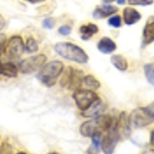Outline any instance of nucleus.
I'll use <instances>...</instances> for the list:
<instances>
[{
	"instance_id": "f257e3e1",
	"label": "nucleus",
	"mask_w": 154,
	"mask_h": 154,
	"mask_svg": "<svg viewBox=\"0 0 154 154\" xmlns=\"http://www.w3.org/2000/svg\"><path fill=\"white\" fill-rule=\"evenodd\" d=\"M114 119L110 115H101L96 116L88 121H85L80 126V134L83 137L91 138L94 134H98L104 131H108L114 125Z\"/></svg>"
},
{
	"instance_id": "f03ea898",
	"label": "nucleus",
	"mask_w": 154,
	"mask_h": 154,
	"mask_svg": "<svg viewBox=\"0 0 154 154\" xmlns=\"http://www.w3.org/2000/svg\"><path fill=\"white\" fill-rule=\"evenodd\" d=\"M56 53L64 59L79 64H85L88 61V56L81 48L71 42H59L54 45Z\"/></svg>"
},
{
	"instance_id": "7ed1b4c3",
	"label": "nucleus",
	"mask_w": 154,
	"mask_h": 154,
	"mask_svg": "<svg viewBox=\"0 0 154 154\" xmlns=\"http://www.w3.org/2000/svg\"><path fill=\"white\" fill-rule=\"evenodd\" d=\"M64 70V65L60 61H53L45 64L40 68L38 79L44 85L53 86L56 84L57 79Z\"/></svg>"
},
{
	"instance_id": "20e7f679",
	"label": "nucleus",
	"mask_w": 154,
	"mask_h": 154,
	"mask_svg": "<svg viewBox=\"0 0 154 154\" xmlns=\"http://www.w3.org/2000/svg\"><path fill=\"white\" fill-rule=\"evenodd\" d=\"M72 97L75 101L76 106L82 112L88 110L96 101L100 99L95 91H91V89H76Z\"/></svg>"
},
{
	"instance_id": "39448f33",
	"label": "nucleus",
	"mask_w": 154,
	"mask_h": 154,
	"mask_svg": "<svg viewBox=\"0 0 154 154\" xmlns=\"http://www.w3.org/2000/svg\"><path fill=\"white\" fill-rule=\"evenodd\" d=\"M83 81V72L76 70L71 67L66 69L65 74L61 80V84L63 88H66L71 91H76L82 84Z\"/></svg>"
},
{
	"instance_id": "423d86ee",
	"label": "nucleus",
	"mask_w": 154,
	"mask_h": 154,
	"mask_svg": "<svg viewBox=\"0 0 154 154\" xmlns=\"http://www.w3.org/2000/svg\"><path fill=\"white\" fill-rule=\"evenodd\" d=\"M25 51V44L21 36H12L4 44L3 51L11 60L18 59Z\"/></svg>"
},
{
	"instance_id": "0eeeda50",
	"label": "nucleus",
	"mask_w": 154,
	"mask_h": 154,
	"mask_svg": "<svg viewBox=\"0 0 154 154\" xmlns=\"http://www.w3.org/2000/svg\"><path fill=\"white\" fill-rule=\"evenodd\" d=\"M128 121L131 128L133 126L135 128H141L154 122V118L149 115L145 108H138L128 116Z\"/></svg>"
},
{
	"instance_id": "6e6552de",
	"label": "nucleus",
	"mask_w": 154,
	"mask_h": 154,
	"mask_svg": "<svg viewBox=\"0 0 154 154\" xmlns=\"http://www.w3.org/2000/svg\"><path fill=\"white\" fill-rule=\"evenodd\" d=\"M46 61V57L44 54H38V56L30 57L28 59H25L20 63L19 68L22 73L31 74L37 71L44 65Z\"/></svg>"
},
{
	"instance_id": "1a4fd4ad",
	"label": "nucleus",
	"mask_w": 154,
	"mask_h": 154,
	"mask_svg": "<svg viewBox=\"0 0 154 154\" xmlns=\"http://www.w3.org/2000/svg\"><path fill=\"white\" fill-rule=\"evenodd\" d=\"M119 139H120V135L117 130V125L116 122H114L112 128L107 131V136L103 139V142H102V149L104 153L113 154Z\"/></svg>"
},
{
	"instance_id": "9d476101",
	"label": "nucleus",
	"mask_w": 154,
	"mask_h": 154,
	"mask_svg": "<svg viewBox=\"0 0 154 154\" xmlns=\"http://www.w3.org/2000/svg\"><path fill=\"white\" fill-rule=\"evenodd\" d=\"M117 125V130L119 131V135L123 137H128L131 134V125L128 121V116L126 115L125 112H121L119 116L118 121L116 122Z\"/></svg>"
},
{
	"instance_id": "9b49d317",
	"label": "nucleus",
	"mask_w": 154,
	"mask_h": 154,
	"mask_svg": "<svg viewBox=\"0 0 154 154\" xmlns=\"http://www.w3.org/2000/svg\"><path fill=\"white\" fill-rule=\"evenodd\" d=\"M105 109H106V105L99 99L98 101H96L93 105L89 107L88 110L83 111L82 116H84V117H96V116L101 115Z\"/></svg>"
},
{
	"instance_id": "f8f14e48",
	"label": "nucleus",
	"mask_w": 154,
	"mask_h": 154,
	"mask_svg": "<svg viewBox=\"0 0 154 154\" xmlns=\"http://www.w3.org/2000/svg\"><path fill=\"white\" fill-rule=\"evenodd\" d=\"M154 41V17H150L143 31V43L149 44Z\"/></svg>"
},
{
	"instance_id": "ddd939ff",
	"label": "nucleus",
	"mask_w": 154,
	"mask_h": 154,
	"mask_svg": "<svg viewBox=\"0 0 154 154\" xmlns=\"http://www.w3.org/2000/svg\"><path fill=\"white\" fill-rule=\"evenodd\" d=\"M98 49L103 54H111L116 49V44L109 37H103L98 43Z\"/></svg>"
},
{
	"instance_id": "4468645a",
	"label": "nucleus",
	"mask_w": 154,
	"mask_h": 154,
	"mask_svg": "<svg viewBox=\"0 0 154 154\" xmlns=\"http://www.w3.org/2000/svg\"><path fill=\"white\" fill-rule=\"evenodd\" d=\"M140 20H141V14L136 9L131 8V7L125 8V11H123V21H125V23L126 25L131 26V25L137 23Z\"/></svg>"
},
{
	"instance_id": "2eb2a0df",
	"label": "nucleus",
	"mask_w": 154,
	"mask_h": 154,
	"mask_svg": "<svg viewBox=\"0 0 154 154\" xmlns=\"http://www.w3.org/2000/svg\"><path fill=\"white\" fill-rule=\"evenodd\" d=\"M117 11V8L111 5H103V6H99L95 9V11L93 12V17L95 19H103L106 18L108 16L115 14Z\"/></svg>"
},
{
	"instance_id": "dca6fc26",
	"label": "nucleus",
	"mask_w": 154,
	"mask_h": 154,
	"mask_svg": "<svg viewBox=\"0 0 154 154\" xmlns=\"http://www.w3.org/2000/svg\"><path fill=\"white\" fill-rule=\"evenodd\" d=\"M99 31L98 26L95 24H86V25H82L79 29V32H80V37L82 38V40H88L89 38H91L97 32Z\"/></svg>"
},
{
	"instance_id": "f3484780",
	"label": "nucleus",
	"mask_w": 154,
	"mask_h": 154,
	"mask_svg": "<svg viewBox=\"0 0 154 154\" xmlns=\"http://www.w3.org/2000/svg\"><path fill=\"white\" fill-rule=\"evenodd\" d=\"M91 146L89 147V149L88 150V153L89 154H97L101 151L102 148V142H103V134L102 133H98V134H94L93 136L91 137Z\"/></svg>"
},
{
	"instance_id": "a211bd4d",
	"label": "nucleus",
	"mask_w": 154,
	"mask_h": 154,
	"mask_svg": "<svg viewBox=\"0 0 154 154\" xmlns=\"http://www.w3.org/2000/svg\"><path fill=\"white\" fill-rule=\"evenodd\" d=\"M0 74L7 77H17L18 68L12 63H2V62H0Z\"/></svg>"
},
{
	"instance_id": "6ab92c4d",
	"label": "nucleus",
	"mask_w": 154,
	"mask_h": 154,
	"mask_svg": "<svg viewBox=\"0 0 154 154\" xmlns=\"http://www.w3.org/2000/svg\"><path fill=\"white\" fill-rule=\"evenodd\" d=\"M111 63L113 64L115 68H117L120 71H125L128 67V61L120 54H115V56L111 57Z\"/></svg>"
},
{
	"instance_id": "aec40b11",
	"label": "nucleus",
	"mask_w": 154,
	"mask_h": 154,
	"mask_svg": "<svg viewBox=\"0 0 154 154\" xmlns=\"http://www.w3.org/2000/svg\"><path fill=\"white\" fill-rule=\"evenodd\" d=\"M83 83L85 84L89 89H91V91H96V89H98L101 86L100 81L97 80L96 77L93 76V75L84 76L83 77Z\"/></svg>"
},
{
	"instance_id": "412c9836",
	"label": "nucleus",
	"mask_w": 154,
	"mask_h": 154,
	"mask_svg": "<svg viewBox=\"0 0 154 154\" xmlns=\"http://www.w3.org/2000/svg\"><path fill=\"white\" fill-rule=\"evenodd\" d=\"M145 76L146 79L148 80V82L151 84V85L154 86V63H150L145 65Z\"/></svg>"
},
{
	"instance_id": "4be33fe9",
	"label": "nucleus",
	"mask_w": 154,
	"mask_h": 154,
	"mask_svg": "<svg viewBox=\"0 0 154 154\" xmlns=\"http://www.w3.org/2000/svg\"><path fill=\"white\" fill-rule=\"evenodd\" d=\"M25 49H26V51L29 54L36 53V51H38V43H37L34 38H29L28 40L26 41V44H25Z\"/></svg>"
},
{
	"instance_id": "5701e85b",
	"label": "nucleus",
	"mask_w": 154,
	"mask_h": 154,
	"mask_svg": "<svg viewBox=\"0 0 154 154\" xmlns=\"http://www.w3.org/2000/svg\"><path fill=\"white\" fill-rule=\"evenodd\" d=\"M108 23L110 26L112 27H115V28H119L121 26V18L120 16H114V17H111L109 19Z\"/></svg>"
},
{
	"instance_id": "b1692460",
	"label": "nucleus",
	"mask_w": 154,
	"mask_h": 154,
	"mask_svg": "<svg viewBox=\"0 0 154 154\" xmlns=\"http://www.w3.org/2000/svg\"><path fill=\"white\" fill-rule=\"evenodd\" d=\"M54 25H56V21H54V18H51V17L44 19L43 22H42V27L45 29H53Z\"/></svg>"
},
{
	"instance_id": "393cba45",
	"label": "nucleus",
	"mask_w": 154,
	"mask_h": 154,
	"mask_svg": "<svg viewBox=\"0 0 154 154\" xmlns=\"http://www.w3.org/2000/svg\"><path fill=\"white\" fill-rule=\"evenodd\" d=\"M128 3L131 5H150L153 0H128Z\"/></svg>"
},
{
	"instance_id": "a878e982",
	"label": "nucleus",
	"mask_w": 154,
	"mask_h": 154,
	"mask_svg": "<svg viewBox=\"0 0 154 154\" xmlns=\"http://www.w3.org/2000/svg\"><path fill=\"white\" fill-rule=\"evenodd\" d=\"M11 146L7 143H3L1 147H0V154H11Z\"/></svg>"
},
{
	"instance_id": "bb28decb",
	"label": "nucleus",
	"mask_w": 154,
	"mask_h": 154,
	"mask_svg": "<svg viewBox=\"0 0 154 154\" xmlns=\"http://www.w3.org/2000/svg\"><path fill=\"white\" fill-rule=\"evenodd\" d=\"M59 33L63 36H67L71 33V28L67 25H64V26H61L59 28Z\"/></svg>"
},
{
	"instance_id": "cd10ccee",
	"label": "nucleus",
	"mask_w": 154,
	"mask_h": 154,
	"mask_svg": "<svg viewBox=\"0 0 154 154\" xmlns=\"http://www.w3.org/2000/svg\"><path fill=\"white\" fill-rule=\"evenodd\" d=\"M144 108H145V110L147 111V113L149 115L154 118V102H152L151 104H149L148 106L144 107Z\"/></svg>"
},
{
	"instance_id": "c85d7f7f",
	"label": "nucleus",
	"mask_w": 154,
	"mask_h": 154,
	"mask_svg": "<svg viewBox=\"0 0 154 154\" xmlns=\"http://www.w3.org/2000/svg\"><path fill=\"white\" fill-rule=\"evenodd\" d=\"M5 42H6L5 35H4V34H0V49H3Z\"/></svg>"
},
{
	"instance_id": "c756f323",
	"label": "nucleus",
	"mask_w": 154,
	"mask_h": 154,
	"mask_svg": "<svg viewBox=\"0 0 154 154\" xmlns=\"http://www.w3.org/2000/svg\"><path fill=\"white\" fill-rule=\"evenodd\" d=\"M4 25H5V21H4L3 17L0 14V30H1L2 28L4 27Z\"/></svg>"
},
{
	"instance_id": "7c9ffc66",
	"label": "nucleus",
	"mask_w": 154,
	"mask_h": 154,
	"mask_svg": "<svg viewBox=\"0 0 154 154\" xmlns=\"http://www.w3.org/2000/svg\"><path fill=\"white\" fill-rule=\"evenodd\" d=\"M25 1H28V2H30V3L36 4V3H40V2L45 1V0H25Z\"/></svg>"
},
{
	"instance_id": "2f4dec72",
	"label": "nucleus",
	"mask_w": 154,
	"mask_h": 154,
	"mask_svg": "<svg viewBox=\"0 0 154 154\" xmlns=\"http://www.w3.org/2000/svg\"><path fill=\"white\" fill-rule=\"evenodd\" d=\"M150 143H151V145L154 146V130L152 131V133H151V136H150Z\"/></svg>"
},
{
	"instance_id": "473e14b6",
	"label": "nucleus",
	"mask_w": 154,
	"mask_h": 154,
	"mask_svg": "<svg viewBox=\"0 0 154 154\" xmlns=\"http://www.w3.org/2000/svg\"><path fill=\"white\" fill-rule=\"evenodd\" d=\"M143 154H154V150H148V151H145V152H143Z\"/></svg>"
},
{
	"instance_id": "72a5a7b5",
	"label": "nucleus",
	"mask_w": 154,
	"mask_h": 154,
	"mask_svg": "<svg viewBox=\"0 0 154 154\" xmlns=\"http://www.w3.org/2000/svg\"><path fill=\"white\" fill-rule=\"evenodd\" d=\"M105 3H111V2H113V1H115V0H103Z\"/></svg>"
},
{
	"instance_id": "f704fd0d",
	"label": "nucleus",
	"mask_w": 154,
	"mask_h": 154,
	"mask_svg": "<svg viewBox=\"0 0 154 154\" xmlns=\"http://www.w3.org/2000/svg\"><path fill=\"white\" fill-rule=\"evenodd\" d=\"M117 2H118V4H123L125 2V0H117Z\"/></svg>"
},
{
	"instance_id": "c9c22d12",
	"label": "nucleus",
	"mask_w": 154,
	"mask_h": 154,
	"mask_svg": "<svg viewBox=\"0 0 154 154\" xmlns=\"http://www.w3.org/2000/svg\"><path fill=\"white\" fill-rule=\"evenodd\" d=\"M17 154H26V153H24V152H19V153H17Z\"/></svg>"
},
{
	"instance_id": "e433bc0d",
	"label": "nucleus",
	"mask_w": 154,
	"mask_h": 154,
	"mask_svg": "<svg viewBox=\"0 0 154 154\" xmlns=\"http://www.w3.org/2000/svg\"><path fill=\"white\" fill-rule=\"evenodd\" d=\"M49 154H58V153H49Z\"/></svg>"
}]
</instances>
